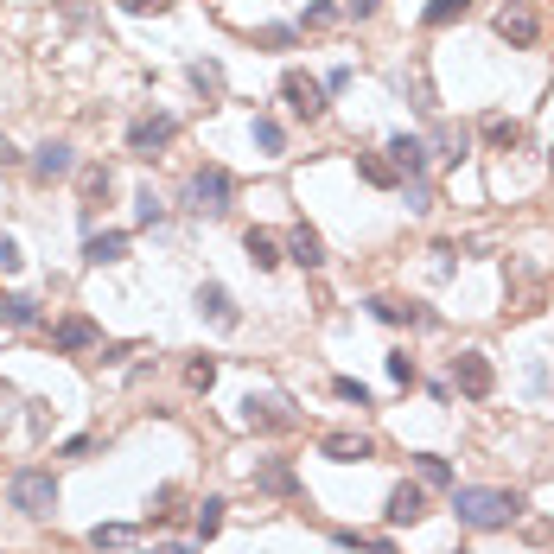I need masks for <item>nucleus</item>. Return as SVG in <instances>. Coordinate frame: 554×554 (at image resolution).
I'll return each mask as SVG.
<instances>
[{"label":"nucleus","instance_id":"1","mask_svg":"<svg viewBox=\"0 0 554 554\" xmlns=\"http://www.w3.org/2000/svg\"><path fill=\"white\" fill-rule=\"evenodd\" d=\"M523 497L504 491V484H453V516L465 529H510Z\"/></svg>","mask_w":554,"mask_h":554},{"label":"nucleus","instance_id":"2","mask_svg":"<svg viewBox=\"0 0 554 554\" xmlns=\"http://www.w3.org/2000/svg\"><path fill=\"white\" fill-rule=\"evenodd\" d=\"M7 504L20 516H51V510H58V478L39 472V465H26V472L7 478Z\"/></svg>","mask_w":554,"mask_h":554},{"label":"nucleus","instance_id":"3","mask_svg":"<svg viewBox=\"0 0 554 554\" xmlns=\"http://www.w3.org/2000/svg\"><path fill=\"white\" fill-rule=\"evenodd\" d=\"M230 192H236V185H230V172H223V166H198L192 185H185L192 211H204V217H223V211H230Z\"/></svg>","mask_w":554,"mask_h":554},{"label":"nucleus","instance_id":"4","mask_svg":"<svg viewBox=\"0 0 554 554\" xmlns=\"http://www.w3.org/2000/svg\"><path fill=\"white\" fill-rule=\"evenodd\" d=\"M293 421H300V414H293L287 395H249V402H242V427H255V434H287Z\"/></svg>","mask_w":554,"mask_h":554},{"label":"nucleus","instance_id":"5","mask_svg":"<svg viewBox=\"0 0 554 554\" xmlns=\"http://www.w3.org/2000/svg\"><path fill=\"white\" fill-rule=\"evenodd\" d=\"M491 383H497V376H491V357H484V351H459V357H453V389H459V395L484 402Z\"/></svg>","mask_w":554,"mask_h":554},{"label":"nucleus","instance_id":"6","mask_svg":"<svg viewBox=\"0 0 554 554\" xmlns=\"http://www.w3.org/2000/svg\"><path fill=\"white\" fill-rule=\"evenodd\" d=\"M281 96H287V109H293V115H306V121H319V115H325V83H319V77H306V71H287V77H281Z\"/></svg>","mask_w":554,"mask_h":554},{"label":"nucleus","instance_id":"7","mask_svg":"<svg viewBox=\"0 0 554 554\" xmlns=\"http://www.w3.org/2000/svg\"><path fill=\"white\" fill-rule=\"evenodd\" d=\"M172 134H179V121H172V115H141V121L128 128V147H134V153H147V160H153L160 147H172Z\"/></svg>","mask_w":554,"mask_h":554},{"label":"nucleus","instance_id":"8","mask_svg":"<svg viewBox=\"0 0 554 554\" xmlns=\"http://www.w3.org/2000/svg\"><path fill=\"white\" fill-rule=\"evenodd\" d=\"M198 313L211 319L217 332H236V325H242V313H236V300H230V293H223L217 281H204V287H198Z\"/></svg>","mask_w":554,"mask_h":554},{"label":"nucleus","instance_id":"9","mask_svg":"<svg viewBox=\"0 0 554 554\" xmlns=\"http://www.w3.org/2000/svg\"><path fill=\"white\" fill-rule=\"evenodd\" d=\"M51 344H58L64 357H83V351H102V332L90 319H58V332H51Z\"/></svg>","mask_w":554,"mask_h":554},{"label":"nucleus","instance_id":"10","mask_svg":"<svg viewBox=\"0 0 554 554\" xmlns=\"http://www.w3.org/2000/svg\"><path fill=\"white\" fill-rule=\"evenodd\" d=\"M427 516V484H395L389 491V523L402 529V523H421Z\"/></svg>","mask_w":554,"mask_h":554},{"label":"nucleus","instance_id":"11","mask_svg":"<svg viewBox=\"0 0 554 554\" xmlns=\"http://www.w3.org/2000/svg\"><path fill=\"white\" fill-rule=\"evenodd\" d=\"M535 32H542V26H535V13L523 7V0H510V7L497 13V39H510V45H535Z\"/></svg>","mask_w":554,"mask_h":554},{"label":"nucleus","instance_id":"12","mask_svg":"<svg viewBox=\"0 0 554 554\" xmlns=\"http://www.w3.org/2000/svg\"><path fill=\"white\" fill-rule=\"evenodd\" d=\"M389 166L402 172V179H421V166H427V141H414V134H395V141H389Z\"/></svg>","mask_w":554,"mask_h":554},{"label":"nucleus","instance_id":"13","mask_svg":"<svg viewBox=\"0 0 554 554\" xmlns=\"http://www.w3.org/2000/svg\"><path fill=\"white\" fill-rule=\"evenodd\" d=\"M71 166H77V160H71V147H64V141H45L39 153H32V179H45V185H51V179H64Z\"/></svg>","mask_w":554,"mask_h":554},{"label":"nucleus","instance_id":"14","mask_svg":"<svg viewBox=\"0 0 554 554\" xmlns=\"http://www.w3.org/2000/svg\"><path fill=\"white\" fill-rule=\"evenodd\" d=\"M121 255H128V236H121V230H96L90 242H83V262H90V268L121 262Z\"/></svg>","mask_w":554,"mask_h":554},{"label":"nucleus","instance_id":"15","mask_svg":"<svg viewBox=\"0 0 554 554\" xmlns=\"http://www.w3.org/2000/svg\"><path fill=\"white\" fill-rule=\"evenodd\" d=\"M287 255H293L300 268H325V242H319V230H306V223H300V230L287 236Z\"/></svg>","mask_w":554,"mask_h":554},{"label":"nucleus","instance_id":"16","mask_svg":"<svg viewBox=\"0 0 554 554\" xmlns=\"http://www.w3.org/2000/svg\"><path fill=\"white\" fill-rule=\"evenodd\" d=\"M0 325H13V332L39 325V300H32V293H7V300H0Z\"/></svg>","mask_w":554,"mask_h":554},{"label":"nucleus","instance_id":"17","mask_svg":"<svg viewBox=\"0 0 554 554\" xmlns=\"http://www.w3.org/2000/svg\"><path fill=\"white\" fill-rule=\"evenodd\" d=\"M370 313L383 325H434V313H421V306H402V300H370Z\"/></svg>","mask_w":554,"mask_h":554},{"label":"nucleus","instance_id":"18","mask_svg":"<svg viewBox=\"0 0 554 554\" xmlns=\"http://www.w3.org/2000/svg\"><path fill=\"white\" fill-rule=\"evenodd\" d=\"M319 453L325 459H370V440H363V434H325Z\"/></svg>","mask_w":554,"mask_h":554},{"label":"nucleus","instance_id":"19","mask_svg":"<svg viewBox=\"0 0 554 554\" xmlns=\"http://www.w3.org/2000/svg\"><path fill=\"white\" fill-rule=\"evenodd\" d=\"M242 249H249L255 268H274V262H281V242H274L268 230H249V236H242Z\"/></svg>","mask_w":554,"mask_h":554},{"label":"nucleus","instance_id":"20","mask_svg":"<svg viewBox=\"0 0 554 554\" xmlns=\"http://www.w3.org/2000/svg\"><path fill=\"white\" fill-rule=\"evenodd\" d=\"M223 510H230V504H223V497H204V504H198V516H192V529H198V542H211V535L223 529Z\"/></svg>","mask_w":554,"mask_h":554},{"label":"nucleus","instance_id":"21","mask_svg":"<svg viewBox=\"0 0 554 554\" xmlns=\"http://www.w3.org/2000/svg\"><path fill=\"white\" fill-rule=\"evenodd\" d=\"M255 147H262V153H281L287 147V134H281V121H274V115H255Z\"/></svg>","mask_w":554,"mask_h":554},{"label":"nucleus","instance_id":"22","mask_svg":"<svg viewBox=\"0 0 554 554\" xmlns=\"http://www.w3.org/2000/svg\"><path fill=\"white\" fill-rule=\"evenodd\" d=\"M465 7H472V0H427L421 20H427V26H453V20H465Z\"/></svg>","mask_w":554,"mask_h":554},{"label":"nucleus","instance_id":"23","mask_svg":"<svg viewBox=\"0 0 554 554\" xmlns=\"http://www.w3.org/2000/svg\"><path fill=\"white\" fill-rule=\"evenodd\" d=\"M128 542H134L128 523H96V529H90V548H128Z\"/></svg>","mask_w":554,"mask_h":554},{"label":"nucleus","instance_id":"24","mask_svg":"<svg viewBox=\"0 0 554 554\" xmlns=\"http://www.w3.org/2000/svg\"><path fill=\"white\" fill-rule=\"evenodd\" d=\"M357 172H363L370 185H395V179H402V172H395V166L383 160V153H363V160H357Z\"/></svg>","mask_w":554,"mask_h":554},{"label":"nucleus","instance_id":"25","mask_svg":"<svg viewBox=\"0 0 554 554\" xmlns=\"http://www.w3.org/2000/svg\"><path fill=\"white\" fill-rule=\"evenodd\" d=\"M402 204H408L414 217H421V211H434V185H427V179H402Z\"/></svg>","mask_w":554,"mask_h":554},{"label":"nucleus","instance_id":"26","mask_svg":"<svg viewBox=\"0 0 554 554\" xmlns=\"http://www.w3.org/2000/svg\"><path fill=\"white\" fill-rule=\"evenodd\" d=\"M434 147H440V160H465L472 134H465V128H440V134H434Z\"/></svg>","mask_w":554,"mask_h":554},{"label":"nucleus","instance_id":"27","mask_svg":"<svg viewBox=\"0 0 554 554\" xmlns=\"http://www.w3.org/2000/svg\"><path fill=\"white\" fill-rule=\"evenodd\" d=\"M414 472H421V484H453V465H446L440 453H421V459H414Z\"/></svg>","mask_w":554,"mask_h":554},{"label":"nucleus","instance_id":"28","mask_svg":"<svg viewBox=\"0 0 554 554\" xmlns=\"http://www.w3.org/2000/svg\"><path fill=\"white\" fill-rule=\"evenodd\" d=\"M134 217H141V223H160V217H166V204H160V192H153V185H141V192H134Z\"/></svg>","mask_w":554,"mask_h":554},{"label":"nucleus","instance_id":"29","mask_svg":"<svg viewBox=\"0 0 554 554\" xmlns=\"http://www.w3.org/2000/svg\"><path fill=\"white\" fill-rule=\"evenodd\" d=\"M192 90H204V96H223V71H217L211 58H204V64H192Z\"/></svg>","mask_w":554,"mask_h":554},{"label":"nucleus","instance_id":"30","mask_svg":"<svg viewBox=\"0 0 554 554\" xmlns=\"http://www.w3.org/2000/svg\"><path fill=\"white\" fill-rule=\"evenodd\" d=\"M344 20V0H313L306 7V26H338Z\"/></svg>","mask_w":554,"mask_h":554},{"label":"nucleus","instance_id":"31","mask_svg":"<svg viewBox=\"0 0 554 554\" xmlns=\"http://www.w3.org/2000/svg\"><path fill=\"white\" fill-rule=\"evenodd\" d=\"M484 134H491L497 147H516V141H523V128H516V121H504V115H491V121H484Z\"/></svg>","mask_w":554,"mask_h":554},{"label":"nucleus","instance_id":"32","mask_svg":"<svg viewBox=\"0 0 554 554\" xmlns=\"http://www.w3.org/2000/svg\"><path fill=\"white\" fill-rule=\"evenodd\" d=\"M83 198H109V166H83Z\"/></svg>","mask_w":554,"mask_h":554},{"label":"nucleus","instance_id":"33","mask_svg":"<svg viewBox=\"0 0 554 554\" xmlns=\"http://www.w3.org/2000/svg\"><path fill=\"white\" fill-rule=\"evenodd\" d=\"M332 395H338V402H357V408H370V389H363V383H351V376H338V383H332Z\"/></svg>","mask_w":554,"mask_h":554},{"label":"nucleus","instance_id":"34","mask_svg":"<svg viewBox=\"0 0 554 554\" xmlns=\"http://www.w3.org/2000/svg\"><path fill=\"white\" fill-rule=\"evenodd\" d=\"M185 383H192V389H211V383H217V363H211V357H198L192 370H185Z\"/></svg>","mask_w":554,"mask_h":554},{"label":"nucleus","instance_id":"35","mask_svg":"<svg viewBox=\"0 0 554 554\" xmlns=\"http://www.w3.org/2000/svg\"><path fill=\"white\" fill-rule=\"evenodd\" d=\"M262 491H293V472L287 465H262Z\"/></svg>","mask_w":554,"mask_h":554},{"label":"nucleus","instance_id":"36","mask_svg":"<svg viewBox=\"0 0 554 554\" xmlns=\"http://www.w3.org/2000/svg\"><path fill=\"white\" fill-rule=\"evenodd\" d=\"M389 376L408 389V383H414V357H408V351H389Z\"/></svg>","mask_w":554,"mask_h":554},{"label":"nucleus","instance_id":"37","mask_svg":"<svg viewBox=\"0 0 554 554\" xmlns=\"http://www.w3.org/2000/svg\"><path fill=\"white\" fill-rule=\"evenodd\" d=\"M20 262H26V255H20V242H13V236H0V274H13Z\"/></svg>","mask_w":554,"mask_h":554},{"label":"nucleus","instance_id":"38","mask_svg":"<svg viewBox=\"0 0 554 554\" xmlns=\"http://www.w3.org/2000/svg\"><path fill=\"white\" fill-rule=\"evenodd\" d=\"M121 7H128V13H166L172 0H121Z\"/></svg>","mask_w":554,"mask_h":554},{"label":"nucleus","instance_id":"39","mask_svg":"<svg viewBox=\"0 0 554 554\" xmlns=\"http://www.w3.org/2000/svg\"><path fill=\"white\" fill-rule=\"evenodd\" d=\"M141 554H192V542H153V548H141Z\"/></svg>","mask_w":554,"mask_h":554},{"label":"nucleus","instance_id":"40","mask_svg":"<svg viewBox=\"0 0 554 554\" xmlns=\"http://www.w3.org/2000/svg\"><path fill=\"white\" fill-rule=\"evenodd\" d=\"M376 7H383V0H351V13H357V20H370Z\"/></svg>","mask_w":554,"mask_h":554},{"label":"nucleus","instance_id":"41","mask_svg":"<svg viewBox=\"0 0 554 554\" xmlns=\"http://www.w3.org/2000/svg\"><path fill=\"white\" fill-rule=\"evenodd\" d=\"M0 166H20V147L13 141H0Z\"/></svg>","mask_w":554,"mask_h":554},{"label":"nucleus","instance_id":"42","mask_svg":"<svg viewBox=\"0 0 554 554\" xmlns=\"http://www.w3.org/2000/svg\"><path fill=\"white\" fill-rule=\"evenodd\" d=\"M13 421V389H0V427Z\"/></svg>","mask_w":554,"mask_h":554},{"label":"nucleus","instance_id":"43","mask_svg":"<svg viewBox=\"0 0 554 554\" xmlns=\"http://www.w3.org/2000/svg\"><path fill=\"white\" fill-rule=\"evenodd\" d=\"M357 548H363V554H395L389 542H357Z\"/></svg>","mask_w":554,"mask_h":554},{"label":"nucleus","instance_id":"44","mask_svg":"<svg viewBox=\"0 0 554 554\" xmlns=\"http://www.w3.org/2000/svg\"><path fill=\"white\" fill-rule=\"evenodd\" d=\"M548 172H554V147H548Z\"/></svg>","mask_w":554,"mask_h":554},{"label":"nucleus","instance_id":"45","mask_svg":"<svg viewBox=\"0 0 554 554\" xmlns=\"http://www.w3.org/2000/svg\"><path fill=\"white\" fill-rule=\"evenodd\" d=\"M459 554H465V548H459Z\"/></svg>","mask_w":554,"mask_h":554}]
</instances>
